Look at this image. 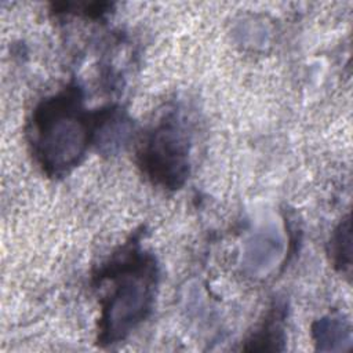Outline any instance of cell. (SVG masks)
<instances>
[{"instance_id":"6da1fadb","label":"cell","mask_w":353,"mask_h":353,"mask_svg":"<svg viewBox=\"0 0 353 353\" xmlns=\"http://www.w3.org/2000/svg\"><path fill=\"white\" fill-rule=\"evenodd\" d=\"M101 110L88 112L77 85L43 99L32 112L26 127L28 142L36 163L48 176L72 171L97 141Z\"/></svg>"},{"instance_id":"7a4b0ae2","label":"cell","mask_w":353,"mask_h":353,"mask_svg":"<svg viewBox=\"0 0 353 353\" xmlns=\"http://www.w3.org/2000/svg\"><path fill=\"white\" fill-rule=\"evenodd\" d=\"M98 280H109L110 290L101 301L98 343L124 341L148 319L154 302L157 266L138 244H128L102 268Z\"/></svg>"},{"instance_id":"3957f363","label":"cell","mask_w":353,"mask_h":353,"mask_svg":"<svg viewBox=\"0 0 353 353\" xmlns=\"http://www.w3.org/2000/svg\"><path fill=\"white\" fill-rule=\"evenodd\" d=\"M138 163L157 186L178 189L183 185L189 174V138L175 113L165 114L148 134Z\"/></svg>"},{"instance_id":"277c9868","label":"cell","mask_w":353,"mask_h":353,"mask_svg":"<svg viewBox=\"0 0 353 353\" xmlns=\"http://www.w3.org/2000/svg\"><path fill=\"white\" fill-rule=\"evenodd\" d=\"M283 320H284V309L279 303H276L265 317L258 331H255L250 338L248 343H251V346L247 349H254V346L261 342L272 343V350L280 349L277 343H281L284 341Z\"/></svg>"},{"instance_id":"5b68a950","label":"cell","mask_w":353,"mask_h":353,"mask_svg":"<svg viewBox=\"0 0 353 353\" xmlns=\"http://www.w3.org/2000/svg\"><path fill=\"white\" fill-rule=\"evenodd\" d=\"M350 221L349 216H346L338 225L330 240V255L332 262L343 273L350 269Z\"/></svg>"},{"instance_id":"8992f818","label":"cell","mask_w":353,"mask_h":353,"mask_svg":"<svg viewBox=\"0 0 353 353\" xmlns=\"http://www.w3.org/2000/svg\"><path fill=\"white\" fill-rule=\"evenodd\" d=\"M317 343H336L339 341H350V328L339 319H323L314 330Z\"/></svg>"}]
</instances>
